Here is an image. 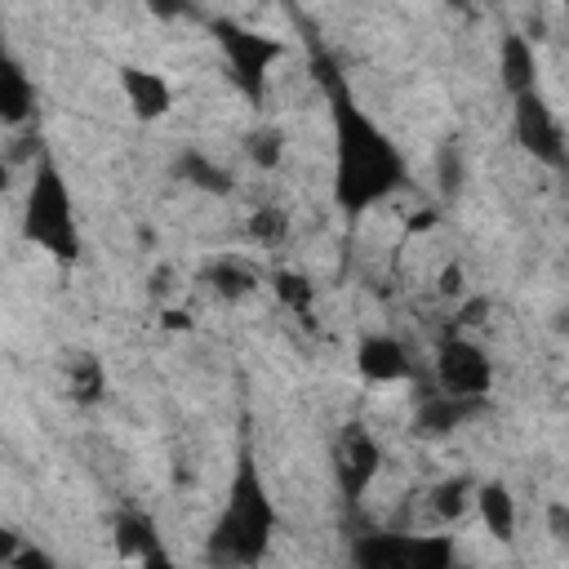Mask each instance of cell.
<instances>
[{"label": "cell", "instance_id": "6da1fadb", "mask_svg": "<svg viewBox=\"0 0 569 569\" xmlns=\"http://www.w3.org/2000/svg\"><path fill=\"white\" fill-rule=\"evenodd\" d=\"M267 542V507L258 502V493L249 485L236 489V502L231 511L222 516V525L213 529V542H209V556L218 565H244L262 551Z\"/></svg>", "mask_w": 569, "mask_h": 569}, {"label": "cell", "instance_id": "7a4b0ae2", "mask_svg": "<svg viewBox=\"0 0 569 569\" xmlns=\"http://www.w3.org/2000/svg\"><path fill=\"white\" fill-rule=\"evenodd\" d=\"M449 542L440 538H369L360 542V569H445Z\"/></svg>", "mask_w": 569, "mask_h": 569}, {"label": "cell", "instance_id": "3957f363", "mask_svg": "<svg viewBox=\"0 0 569 569\" xmlns=\"http://www.w3.org/2000/svg\"><path fill=\"white\" fill-rule=\"evenodd\" d=\"M31 236L40 244H49L53 253H71L76 236H71V218H67V200L62 187L53 182V173H44L31 191Z\"/></svg>", "mask_w": 569, "mask_h": 569}, {"label": "cell", "instance_id": "277c9868", "mask_svg": "<svg viewBox=\"0 0 569 569\" xmlns=\"http://www.w3.org/2000/svg\"><path fill=\"white\" fill-rule=\"evenodd\" d=\"M440 382H445V396L453 400H467V396H480L485 382H489V365L485 356L471 347V342H445L440 347Z\"/></svg>", "mask_w": 569, "mask_h": 569}, {"label": "cell", "instance_id": "5b68a950", "mask_svg": "<svg viewBox=\"0 0 569 569\" xmlns=\"http://www.w3.org/2000/svg\"><path fill=\"white\" fill-rule=\"evenodd\" d=\"M520 138H525L542 160H560V124H556V116H551L533 93L520 98Z\"/></svg>", "mask_w": 569, "mask_h": 569}, {"label": "cell", "instance_id": "8992f818", "mask_svg": "<svg viewBox=\"0 0 569 569\" xmlns=\"http://www.w3.org/2000/svg\"><path fill=\"white\" fill-rule=\"evenodd\" d=\"M409 360H405V347L396 338H369L360 347V373L373 378V382H391V378H405Z\"/></svg>", "mask_w": 569, "mask_h": 569}, {"label": "cell", "instance_id": "52a82bcc", "mask_svg": "<svg viewBox=\"0 0 569 569\" xmlns=\"http://www.w3.org/2000/svg\"><path fill=\"white\" fill-rule=\"evenodd\" d=\"M373 467H378V449L369 445V436L365 431H356L351 440H347V449H342V480H347V489H365V480L373 476Z\"/></svg>", "mask_w": 569, "mask_h": 569}, {"label": "cell", "instance_id": "ba28073f", "mask_svg": "<svg viewBox=\"0 0 569 569\" xmlns=\"http://www.w3.org/2000/svg\"><path fill=\"white\" fill-rule=\"evenodd\" d=\"M502 71H507V84L525 98L529 84H533V53H529V44H525L520 36H511V40L502 44Z\"/></svg>", "mask_w": 569, "mask_h": 569}, {"label": "cell", "instance_id": "9c48e42d", "mask_svg": "<svg viewBox=\"0 0 569 569\" xmlns=\"http://www.w3.org/2000/svg\"><path fill=\"white\" fill-rule=\"evenodd\" d=\"M124 89H129V98L138 102L142 116H156V111L169 107V89H164V80H156L151 71H129V76H124Z\"/></svg>", "mask_w": 569, "mask_h": 569}, {"label": "cell", "instance_id": "30bf717a", "mask_svg": "<svg viewBox=\"0 0 569 569\" xmlns=\"http://www.w3.org/2000/svg\"><path fill=\"white\" fill-rule=\"evenodd\" d=\"M480 511H485V525H489L498 538H511V529H516V511H511L507 489H498V485L480 489Z\"/></svg>", "mask_w": 569, "mask_h": 569}, {"label": "cell", "instance_id": "8fae6325", "mask_svg": "<svg viewBox=\"0 0 569 569\" xmlns=\"http://www.w3.org/2000/svg\"><path fill=\"white\" fill-rule=\"evenodd\" d=\"M467 493H471V485H467V480H449V485L431 489L427 507H431L440 520H458V516L467 511Z\"/></svg>", "mask_w": 569, "mask_h": 569}, {"label": "cell", "instance_id": "7c38bea8", "mask_svg": "<svg viewBox=\"0 0 569 569\" xmlns=\"http://www.w3.org/2000/svg\"><path fill=\"white\" fill-rule=\"evenodd\" d=\"M213 284H218V293L236 298V293L253 289V271H249V267H236V262H218V267H213Z\"/></svg>", "mask_w": 569, "mask_h": 569}, {"label": "cell", "instance_id": "4fadbf2b", "mask_svg": "<svg viewBox=\"0 0 569 569\" xmlns=\"http://www.w3.org/2000/svg\"><path fill=\"white\" fill-rule=\"evenodd\" d=\"M182 173H191V182H196V187H209V191H227V173H222L218 164L200 160V156H187V160H182Z\"/></svg>", "mask_w": 569, "mask_h": 569}, {"label": "cell", "instance_id": "5bb4252c", "mask_svg": "<svg viewBox=\"0 0 569 569\" xmlns=\"http://www.w3.org/2000/svg\"><path fill=\"white\" fill-rule=\"evenodd\" d=\"M280 151H284V147H280V138H276V133H253V138H249V156H253L258 164H276V160H280Z\"/></svg>", "mask_w": 569, "mask_h": 569}, {"label": "cell", "instance_id": "9a60e30c", "mask_svg": "<svg viewBox=\"0 0 569 569\" xmlns=\"http://www.w3.org/2000/svg\"><path fill=\"white\" fill-rule=\"evenodd\" d=\"M120 547L142 551L147 547V520H120Z\"/></svg>", "mask_w": 569, "mask_h": 569}, {"label": "cell", "instance_id": "2e32d148", "mask_svg": "<svg viewBox=\"0 0 569 569\" xmlns=\"http://www.w3.org/2000/svg\"><path fill=\"white\" fill-rule=\"evenodd\" d=\"M13 547H18V542H13V533H0V560H9V556H13Z\"/></svg>", "mask_w": 569, "mask_h": 569}, {"label": "cell", "instance_id": "e0dca14e", "mask_svg": "<svg viewBox=\"0 0 569 569\" xmlns=\"http://www.w3.org/2000/svg\"><path fill=\"white\" fill-rule=\"evenodd\" d=\"M4 182H9V169H4V160H0V187H4Z\"/></svg>", "mask_w": 569, "mask_h": 569}, {"label": "cell", "instance_id": "ac0fdd59", "mask_svg": "<svg viewBox=\"0 0 569 569\" xmlns=\"http://www.w3.org/2000/svg\"><path fill=\"white\" fill-rule=\"evenodd\" d=\"M151 569H169V565H164V560H151Z\"/></svg>", "mask_w": 569, "mask_h": 569}]
</instances>
